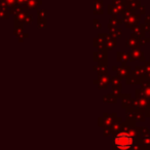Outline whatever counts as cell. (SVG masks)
I'll return each mask as SVG.
<instances>
[{
  "mask_svg": "<svg viewBox=\"0 0 150 150\" xmlns=\"http://www.w3.org/2000/svg\"><path fill=\"white\" fill-rule=\"evenodd\" d=\"M114 145L120 149L129 148L133 145V138L127 133H119L114 139Z\"/></svg>",
  "mask_w": 150,
  "mask_h": 150,
  "instance_id": "6da1fadb",
  "label": "cell"
}]
</instances>
